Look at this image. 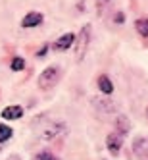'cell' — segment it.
<instances>
[{"label": "cell", "instance_id": "1", "mask_svg": "<svg viewBox=\"0 0 148 160\" xmlns=\"http://www.w3.org/2000/svg\"><path fill=\"white\" fill-rule=\"evenodd\" d=\"M77 44H75V60L77 62H83L85 54L88 50V42H90V25H83V29L79 31V35L75 37Z\"/></svg>", "mask_w": 148, "mask_h": 160}, {"label": "cell", "instance_id": "2", "mask_svg": "<svg viewBox=\"0 0 148 160\" xmlns=\"http://www.w3.org/2000/svg\"><path fill=\"white\" fill-rule=\"evenodd\" d=\"M60 81V70L56 66H50L46 68L41 75H39V89L42 91H50L52 87H56Z\"/></svg>", "mask_w": 148, "mask_h": 160}, {"label": "cell", "instance_id": "3", "mask_svg": "<svg viewBox=\"0 0 148 160\" xmlns=\"http://www.w3.org/2000/svg\"><path fill=\"white\" fill-rule=\"evenodd\" d=\"M65 133H67V125L64 122H54V123H50L48 128L42 131L41 137L44 141H52V139H58V137H62Z\"/></svg>", "mask_w": 148, "mask_h": 160}, {"label": "cell", "instance_id": "4", "mask_svg": "<svg viewBox=\"0 0 148 160\" xmlns=\"http://www.w3.org/2000/svg\"><path fill=\"white\" fill-rule=\"evenodd\" d=\"M121 145H123V135H121V133L113 131V133H110V135L106 137V147H108V151H110L113 156L119 154Z\"/></svg>", "mask_w": 148, "mask_h": 160}, {"label": "cell", "instance_id": "5", "mask_svg": "<svg viewBox=\"0 0 148 160\" xmlns=\"http://www.w3.org/2000/svg\"><path fill=\"white\" fill-rule=\"evenodd\" d=\"M133 152L136 158H148V137H136L133 141Z\"/></svg>", "mask_w": 148, "mask_h": 160}, {"label": "cell", "instance_id": "6", "mask_svg": "<svg viewBox=\"0 0 148 160\" xmlns=\"http://www.w3.org/2000/svg\"><path fill=\"white\" fill-rule=\"evenodd\" d=\"M42 14L41 12H29L23 19H21V27H25V29H29V27H37V25H41L42 23Z\"/></svg>", "mask_w": 148, "mask_h": 160}, {"label": "cell", "instance_id": "7", "mask_svg": "<svg viewBox=\"0 0 148 160\" xmlns=\"http://www.w3.org/2000/svg\"><path fill=\"white\" fill-rule=\"evenodd\" d=\"M73 42H75V35H73V33H64V35L54 42V48L62 52V50H67L69 47H73Z\"/></svg>", "mask_w": 148, "mask_h": 160}, {"label": "cell", "instance_id": "8", "mask_svg": "<svg viewBox=\"0 0 148 160\" xmlns=\"http://www.w3.org/2000/svg\"><path fill=\"white\" fill-rule=\"evenodd\" d=\"M93 104L96 106V110L104 112V114L116 112V102H112L110 98H93Z\"/></svg>", "mask_w": 148, "mask_h": 160}, {"label": "cell", "instance_id": "9", "mask_svg": "<svg viewBox=\"0 0 148 160\" xmlns=\"http://www.w3.org/2000/svg\"><path fill=\"white\" fill-rule=\"evenodd\" d=\"M21 116H23V108L14 104V106H6L2 110V118L4 120H19Z\"/></svg>", "mask_w": 148, "mask_h": 160}, {"label": "cell", "instance_id": "10", "mask_svg": "<svg viewBox=\"0 0 148 160\" xmlns=\"http://www.w3.org/2000/svg\"><path fill=\"white\" fill-rule=\"evenodd\" d=\"M98 89H100V93H104L106 97H110L113 93V85H112L108 75H100L98 77Z\"/></svg>", "mask_w": 148, "mask_h": 160}, {"label": "cell", "instance_id": "11", "mask_svg": "<svg viewBox=\"0 0 148 160\" xmlns=\"http://www.w3.org/2000/svg\"><path fill=\"white\" fill-rule=\"evenodd\" d=\"M135 29L141 37H148V18H141L135 21Z\"/></svg>", "mask_w": 148, "mask_h": 160}, {"label": "cell", "instance_id": "12", "mask_svg": "<svg viewBox=\"0 0 148 160\" xmlns=\"http://www.w3.org/2000/svg\"><path fill=\"white\" fill-rule=\"evenodd\" d=\"M116 128H117V133L125 135V133H129L131 123H129V120L125 118V116H119V118H117V123H116Z\"/></svg>", "mask_w": 148, "mask_h": 160}, {"label": "cell", "instance_id": "13", "mask_svg": "<svg viewBox=\"0 0 148 160\" xmlns=\"http://www.w3.org/2000/svg\"><path fill=\"white\" fill-rule=\"evenodd\" d=\"M12 128L10 125H6V123H0V143H6L10 137H12Z\"/></svg>", "mask_w": 148, "mask_h": 160}, {"label": "cell", "instance_id": "14", "mask_svg": "<svg viewBox=\"0 0 148 160\" xmlns=\"http://www.w3.org/2000/svg\"><path fill=\"white\" fill-rule=\"evenodd\" d=\"M10 68H12L14 72H21V70L25 68V60H23V58H19V56H17V58H14V60H12Z\"/></svg>", "mask_w": 148, "mask_h": 160}, {"label": "cell", "instance_id": "15", "mask_svg": "<svg viewBox=\"0 0 148 160\" xmlns=\"http://www.w3.org/2000/svg\"><path fill=\"white\" fill-rule=\"evenodd\" d=\"M108 6H110V0H96V14L98 16H104Z\"/></svg>", "mask_w": 148, "mask_h": 160}, {"label": "cell", "instance_id": "16", "mask_svg": "<svg viewBox=\"0 0 148 160\" xmlns=\"http://www.w3.org/2000/svg\"><path fill=\"white\" fill-rule=\"evenodd\" d=\"M35 160H58L52 152H39L37 156H35Z\"/></svg>", "mask_w": 148, "mask_h": 160}, {"label": "cell", "instance_id": "17", "mask_svg": "<svg viewBox=\"0 0 148 160\" xmlns=\"http://www.w3.org/2000/svg\"><path fill=\"white\" fill-rule=\"evenodd\" d=\"M123 21H125V16H123L121 12H117V14H116V23H123Z\"/></svg>", "mask_w": 148, "mask_h": 160}, {"label": "cell", "instance_id": "18", "mask_svg": "<svg viewBox=\"0 0 148 160\" xmlns=\"http://www.w3.org/2000/svg\"><path fill=\"white\" fill-rule=\"evenodd\" d=\"M46 50H48V44H44V47H42V48H41V50L37 52V56H42V54H44V52H46Z\"/></svg>", "mask_w": 148, "mask_h": 160}]
</instances>
